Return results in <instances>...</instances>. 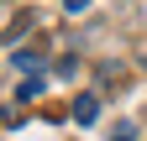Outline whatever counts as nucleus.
Returning <instances> with one entry per match:
<instances>
[{
    "label": "nucleus",
    "mask_w": 147,
    "mask_h": 141,
    "mask_svg": "<svg viewBox=\"0 0 147 141\" xmlns=\"http://www.w3.org/2000/svg\"><path fill=\"white\" fill-rule=\"evenodd\" d=\"M42 94H47V78H42V73H26L21 84H16V99H26V104H37Z\"/></svg>",
    "instance_id": "obj_1"
},
{
    "label": "nucleus",
    "mask_w": 147,
    "mask_h": 141,
    "mask_svg": "<svg viewBox=\"0 0 147 141\" xmlns=\"http://www.w3.org/2000/svg\"><path fill=\"white\" fill-rule=\"evenodd\" d=\"M95 115H100V99L95 94H79V99H74V120H79V126H95Z\"/></svg>",
    "instance_id": "obj_2"
},
{
    "label": "nucleus",
    "mask_w": 147,
    "mask_h": 141,
    "mask_svg": "<svg viewBox=\"0 0 147 141\" xmlns=\"http://www.w3.org/2000/svg\"><path fill=\"white\" fill-rule=\"evenodd\" d=\"M11 63L21 68V73H42V58H37V52H11Z\"/></svg>",
    "instance_id": "obj_3"
},
{
    "label": "nucleus",
    "mask_w": 147,
    "mask_h": 141,
    "mask_svg": "<svg viewBox=\"0 0 147 141\" xmlns=\"http://www.w3.org/2000/svg\"><path fill=\"white\" fill-rule=\"evenodd\" d=\"M110 141H137V126H131V120H121V126L110 131Z\"/></svg>",
    "instance_id": "obj_4"
},
{
    "label": "nucleus",
    "mask_w": 147,
    "mask_h": 141,
    "mask_svg": "<svg viewBox=\"0 0 147 141\" xmlns=\"http://www.w3.org/2000/svg\"><path fill=\"white\" fill-rule=\"evenodd\" d=\"M63 5H68V11H89V0H63Z\"/></svg>",
    "instance_id": "obj_5"
}]
</instances>
